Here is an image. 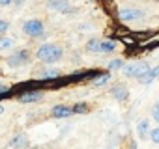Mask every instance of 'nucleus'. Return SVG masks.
Segmentation results:
<instances>
[{
  "label": "nucleus",
  "instance_id": "nucleus-6",
  "mask_svg": "<svg viewBox=\"0 0 159 149\" xmlns=\"http://www.w3.org/2000/svg\"><path fill=\"white\" fill-rule=\"evenodd\" d=\"M47 8L49 10H54L62 15H69V13H75L77 8H73L69 4V0H47Z\"/></svg>",
  "mask_w": 159,
  "mask_h": 149
},
{
  "label": "nucleus",
  "instance_id": "nucleus-9",
  "mask_svg": "<svg viewBox=\"0 0 159 149\" xmlns=\"http://www.w3.org/2000/svg\"><path fill=\"white\" fill-rule=\"evenodd\" d=\"M159 79V65H153V67H150L144 74H140V77L137 79L140 84H144V86H148V84H152L153 80H157Z\"/></svg>",
  "mask_w": 159,
  "mask_h": 149
},
{
  "label": "nucleus",
  "instance_id": "nucleus-22",
  "mask_svg": "<svg viewBox=\"0 0 159 149\" xmlns=\"http://www.w3.org/2000/svg\"><path fill=\"white\" fill-rule=\"evenodd\" d=\"M8 28H10V23H8V21H2V19H0V36H4V34L8 32Z\"/></svg>",
  "mask_w": 159,
  "mask_h": 149
},
{
  "label": "nucleus",
  "instance_id": "nucleus-12",
  "mask_svg": "<svg viewBox=\"0 0 159 149\" xmlns=\"http://www.w3.org/2000/svg\"><path fill=\"white\" fill-rule=\"evenodd\" d=\"M116 49H118L116 39H103V41L99 43V52H103V54H111V52H114Z\"/></svg>",
  "mask_w": 159,
  "mask_h": 149
},
{
  "label": "nucleus",
  "instance_id": "nucleus-26",
  "mask_svg": "<svg viewBox=\"0 0 159 149\" xmlns=\"http://www.w3.org/2000/svg\"><path fill=\"white\" fill-rule=\"evenodd\" d=\"M90 2H101V0H90Z\"/></svg>",
  "mask_w": 159,
  "mask_h": 149
},
{
  "label": "nucleus",
  "instance_id": "nucleus-17",
  "mask_svg": "<svg viewBox=\"0 0 159 149\" xmlns=\"http://www.w3.org/2000/svg\"><path fill=\"white\" fill-rule=\"evenodd\" d=\"M124 65H125V62L122 58H114L107 63V71H120V69H124Z\"/></svg>",
  "mask_w": 159,
  "mask_h": 149
},
{
  "label": "nucleus",
  "instance_id": "nucleus-10",
  "mask_svg": "<svg viewBox=\"0 0 159 149\" xmlns=\"http://www.w3.org/2000/svg\"><path fill=\"white\" fill-rule=\"evenodd\" d=\"M111 95H112L118 103H124V101H127V99H129V90H127L124 84H116V86H112Z\"/></svg>",
  "mask_w": 159,
  "mask_h": 149
},
{
  "label": "nucleus",
  "instance_id": "nucleus-24",
  "mask_svg": "<svg viewBox=\"0 0 159 149\" xmlns=\"http://www.w3.org/2000/svg\"><path fill=\"white\" fill-rule=\"evenodd\" d=\"M10 86H6V84H2V82H0V92H6Z\"/></svg>",
  "mask_w": 159,
  "mask_h": 149
},
{
  "label": "nucleus",
  "instance_id": "nucleus-7",
  "mask_svg": "<svg viewBox=\"0 0 159 149\" xmlns=\"http://www.w3.org/2000/svg\"><path fill=\"white\" fill-rule=\"evenodd\" d=\"M43 97H45V92H28V93L19 95L17 101L21 104H34V103H39Z\"/></svg>",
  "mask_w": 159,
  "mask_h": 149
},
{
  "label": "nucleus",
  "instance_id": "nucleus-16",
  "mask_svg": "<svg viewBox=\"0 0 159 149\" xmlns=\"http://www.w3.org/2000/svg\"><path fill=\"white\" fill-rule=\"evenodd\" d=\"M60 74H62V71H60V69H43V71H39V77H38V79L51 80V79H56V77H60Z\"/></svg>",
  "mask_w": 159,
  "mask_h": 149
},
{
  "label": "nucleus",
  "instance_id": "nucleus-8",
  "mask_svg": "<svg viewBox=\"0 0 159 149\" xmlns=\"http://www.w3.org/2000/svg\"><path fill=\"white\" fill-rule=\"evenodd\" d=\"M51 116H52L54 119H66V117L73 116V110H71V106H67V104H54V106L51 108Z\"/></svg>",
  "mask_w": 159,
  "mask_h": 149
},
{
  "label": "nucleus",
  "instance_id": "nucleus-19",
  "mask_svg": "<svg viewBox=\"0 0 159 149\" xmlns=\"http://www.w3.org/2000/svg\"><path fill=\"white\" fill-rule=\"evenodd\" d=\"M99 43H101V39H90L86 43V50L92 52V54H98L99 52Z\"/></svg>",
  "mask_w": 159,
  "mask_h": 149
},
{
  "label": "nucleus",
  "instance_id": "nucleus-5",
  "mask_svg": "<svg viewBox=\"0 0 159 149\" xmlns=\"http://www.w3.org/2000/svg\"><path fill=\"white\" fill-rule=\"evenodd\" d=\"M144 19V11L137 8H122L118 11V21L120 23H137Z\"/></svg>",
  "mask_w": 159,
  "mask_h": 149
},
{
  "label": "nucleus",
  "instance_id": "nucleus-13",
  "mask_svg": "<svg viewBox=\"0 0 159 149\" xmlns=\"http://www.w3.org/2000/svg\"><path fill=\"white\" fill-rule=\"evenodd\" d=\"M148 132H150V121L148 119H140L139 125H137V134L140 140H146L148 138Z\"/></svg>",
  "mask_w": 159,
  "mask_h": 149
},
{
  "label": "nucleus",
  "instance_id": "nucleus-27",
  "mask_svg": "<svg viewBox=\"0 0 159 149\" xmlns=\"http://www.w3.org/2000/svg\"><path fill=\"white\" fill-rule=\"evenodd\" d=\"M0 73H2V71H0Z\"/></svg>",
  "mask_w": 159,
  "mask_h": 149
},
{
  "label": "nucleus",
  "instance_id": "nucleus-4",
  "mask_svg": "<svg viewBox=\"0 0 159 149\" xmlns=\"http://www.w3.org/2000/svg\"><path fill=\"white\" fill-rule=\"evenodd\" d=\"M148 69H150V63L144 62V60H139V62H133L129 65H124V74L127 79H139Z\"/></svg>",
  "mask_w": 159,
  "mask_h": 149
},
{
  "label": "nucleus",
  "instance_id": "nucleus-23",
  "mask_svg": "<svg viewBox=\"0 0 159 149\" xmlns=\"http://www.w3.org/2000/svg\"><path fill=\"white\" fill-rule=\"evenodd\" d=\"M10 4H13V0H0V8H6Z\"/></svg>",
  "mask_w": 159,
  "mask_h": 149
},
{
  "label": "nucleus",
  "instance_id": "nucleus-20",
  "mask_svg": "<svg viewBox=\"0 0 159 149\" xmlns=\"http://www.w3.org/2000/svg\"><path fill=\"white\" fill-rule=\"evenodd\" d=\"M148 138H150L153 143H157V145H159V127H153V129H150V132H148Z\"/></svg>",
  "mask_w": 159,
  "mask_h": 149
},
{
  "label": "nucleus",
  "instance_id": "nucleus-2",
  "mask_svg": "<svg viewBox=\"0 0 159 149\" xmlns=\"http://www.w3.org/2000/svg\"><path fill=\"white\" fill-rule=\"evenodd\" d=\"M30 60H32V56H30V52H28L26 49H17V50H13V52L6 58V63H8V67H11V69H19V67L28 65Z\"/></svg>",
  "mask_w": 159,
  "mask_h": 149
},
{
  "label": "nucleus",
  "instance_id": "nucleus-11",
  "mask_svg": "<svg viewBox=\"0 0 159 149\" xmlns=\"http://www.w3.org/2000/svg\"><path fill=\"white\" fill-rule=\"evenodd\" d=\"M28 136L26 134H15L13 138H11V142H10V149H28Z\"/></svg>",
  "mask_w": 159,
  "mask_h": 149
},
{
  "label": "nucleus",
  "instance_id": "nucleus-15",
  "mask_svg": "<svg viewBox=\"0 0 159 149\" xmlns=\"http://www.w3.org/2000/svg\"><path fill=\"white\" fill-rule=\"evenodd\" d=\"M71 110H73V114H77V116H84V114L90 112V104L84 103V101H81V103H75V104L71 106Z\"/></svg>",
  "mask_w": 159,
  "mask_h": 149
},
{
  "label": "nucleus",
  "instance_id": "nucleus-21",
  "mask_svg": "<svg viewBox=\"0 0 159 149\" xmlns=\"http://www.w3.org/2000/svg\"><path fill=\"white\" fill-rule=\"evenodd\" d=\"M152 119L155 123H159V103H153L152 104Z\"/></svg>",
  "mask_w": 159,
  "mask_h": 149
},
{
  "label": "nucleus",
  "instance_id": "nucleus-1",
  "mask_svg": "<svg viewBox=\"0 0 159 149\" xmlns=\"http://www.w3.org/2000/svg\"><path fill=\"white\" fill-rule=\"evenodd\" d=\"M62 56H64V49H62L60 45H56V43H43V45H39L38 50H36V58H38L41 63H47V65L60 62Z\"/></svg>",
  "mask_w": 159,
  "mask_h": 149
},
{
  "label": "nucleus",
  "instance_id": "nucleus-3",
  "mask_svg": "<svg viewBox=\"0 0 159 149\" xmlns=\"http://www.w3.org/2000/svg\"><path fill=\"white\" fill-rule=\"evenodd\" d=\"M23 32H25V36H28L32 39H39L45 36V24L39 19H28L23 24Z\"/></svg>",
  "mask_w": 159,
  "mask_h": 149
},
{
  "label": "nucleus",
  "instance_id": "nucleus-25",
  "mask_svg": "<svg viewBox=\"0 0 159 149\" xmlns=\"http://www.w3.org/2000/svg\"><path fill=\"white\" fill-rule=\"evenodd\" d=\"M2 114H4V106H2V104H0V116H2Z\"/></svg>",
  "mask_w": 159,
  "mask_h": 149
},
{
  "label": "nucleus",
  "instance_id": "nucleus-14",
  "mask_svg": "<svg viewBox=\"0 0 159 149\" xmlns=\"http://www.w3.org/2000/svg\"><path fill=\"white\" fill-rule=\"evenodd\" d=\"M111 79H112V74H111V71H105L103 74H99V77L92 82V86L94 88H101V86H107L109 82H111Z\"/></svg>",
  "mask_w": 159,
  "mask_h": 149
},
{
  "label": "nucleus",
  "instance_id": "nucleus-18",
  "mask_svg": "<svg viewBox=\"0 0 159 149\" xmlns=\"http://www.w3.org/2000/svg\"><path fill=\"white\" fill-rule=\"evenodd\" d=\"M13 47H15V39L0 36V50H8V49H13Z\"/></svg>",
  "mask_w": 159,
  "mask_h": 149
}]
</instances>
